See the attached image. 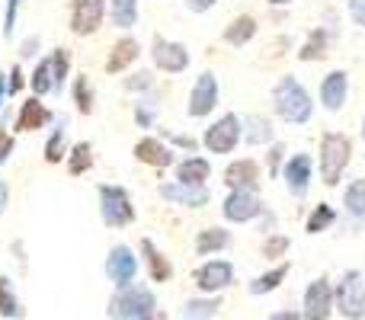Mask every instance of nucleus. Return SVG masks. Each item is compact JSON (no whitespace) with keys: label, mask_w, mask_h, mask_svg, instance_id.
Listing matches in <instances>:
<instances>
[{"label":"nucleus","mask_w":365,"mask_h":320,"mask_svg":"<svg viewBox=\"0 0 365 320\" xmlns=\"http://www.w3.org/2000/svg\"><path fill=\"white\" fill-rule=\"evenodd\" d=\"M272 113L285 122V125H308L314 115V100H311L308 87L298 77L285 74L272 87Z\"/></svg>","instance_id":"f257e3e1"},{"label":"nucleus","mask_w":365,"mask_h":320,"mask_svg":"<svg viewBox=\"0 0 365 320\" xmlns=\"http://www.w3.org/2000/svg\"><path fill=\"white\" fill-rule=\"evenodd\" d=\"M109 317L113 320H158V298L148 285L132 282L125 289H115L109 298Z\"/></svg>","instance_id":"f03ea898"},{"label":"nucleus","mask_w":365,"mask_h":320,"mask_svg":"<svg viewBox=\"0 0 365 320\" xmlns=\"http://www.w3.org/2000/svg\"><path fill=\"white\" fill-rule=\"evenodd\" d=\"M349 160H353V138L343 135V132H327L324 135L321 151H317V170H321L324 186H340Z\"/></svg>","instance_id":"7ed1b4c3"},{"label":"nucleus","mask_w":365,"mask_h":320,"mask_svg":"<svg viewBox=\"0 0 365 320\" xmlns=\"http://www.w3.org/2000/svg\"><path fill=\"white\" fill-rule=\"evenodd\" d=\"M96 199H100V218L106 227L119 231V227L135 224L138 212H135V202L128 195L125 186H115V182H100L96 186Z\"/></svg>","instance_id":"20e7f679"},{"label":"nucleus","mask_w":365,"mask_h":320,"mask_svg":"<svg viewBox=\"0 0 365 320\" xmlns=\"http://www.w3.org/2000/svg\"><path fill=\"white\" fill-rule=\"evenodd\" d=\"M240 141H244V122H240L237 113L218 115V119L205 128V135H202V148H205L208 154H221V158L237 151Z\"/></svg>","instance_id":"39448f33"},{"label":"nucleus","mask_w":365,"mask_h":320,"mask_svg":"<svg viewBox=\"0 0 365 320\" xmlns=\"http://www.w3.org/2000/svg\"><path fill=\"white\" fill-rule=\"evenodd\" d=\"M334 304L346 320H365V276L359 269H346L334 289Z\"/></svg>","instance_id":"423d86ee"},{"label":"nucleus","mask_w":365,"mask_h":320,"mask_svg":"<svg viewBox=\"0 0 365 320\" xmlns=\"http://www.w3.org/2000/svg\"><path fill=\"white\" fill-rule=\"evenodd\" d=\"M221 103V83L212 71H202L195 77L192 90H189V103H186V115L189 119H208Z\"/></svg>","instance_id":"0eeeda50"},{"label":"nucleus","mask_w":365,"mask_h":320,"mask_svg":"<svg viewBox=\"0 0 365 320\" xmlns=\"http://www.w3.org/2000/svg\"><path fill=\"white\" fill-rule=\"evenodd\" d=\"M269 205H263L259 192H240V189H227L225 202H221V215H225V221H231V224H250Z\"/></svg>","instance_id":"6e6552de"},{"label":"nucleus","mask_w":365,"mask_h":320,"mask_svg":"<svg viewBox=\"0 0 365 320\" xmlns=\"http://www.w3.org/2000/svg\"><path fill=\"white\" fill-rule=\"evenodd\" d=\"M106 23V0H71V32L87 38Z\"/></svg>","instance_id":"1a4fd4ad"},{"label":"nucleus","mask_w":365,"mask_h":320,"mask_svg":"<svg viewBox=\"0 0 365 320\" xmlns=\"http://www.w3.org/2000/svg\"><path fill=\"white\" fill-rule=\"evenodd\" d=\"M151 61L158 71L164 74H182L189 68V48L182 42H173V38H164V36H154L151 42Z\"/></svg>","instance_id":"9d476101"},{"label":"nucleus","mask_w":365,"mask_h":320,"mask_svg":"<svg viewBox=\"0 0 365 320\" xmlns=\"http://www.w3.org/2000/svg\"><path fill=\"white\" fill-rule=\"evenodd\" d=\"M334 285L327 282V276L314 279V282L304 289V298H302V317L304 320H330L334 314Z\"/></svg>","instance_id":"9b49d317"},{"label":"nucleus","mask_w":365,"mask_h":320,"mask_svg":"<svg viewBox=\"0 0 365 320\" xmlns=\"http://www.w3.org/2000/svg\"><path fill=\"white\" fill-rule=\"evenodd\" d=\"M192 282L205 295H218V291L234 285V263H227V259H208V263H202L192 272Z\"/></svg>","instance_id":"f8f14e48"},{"label":"nucleus","mask_w":365,"mask_h":320,"mask_svg":"<svg viewBox=\"0 0 365 320\" xmlns=\"http://www.w3.org/2000/svg\"><path fill=\"white\" fill-rule=\"evenodd\" d=\"M106 276L115 289H125L138 279V257L128 244H115L106 257Z\"/></svg>","instance_id":"ddd939ff"},{"label":"nucleus","mask_w":365,"mask_h":320,"mask_svg":"<svg viewBox=\"0 0 365 320\" xmlns=\"http://www.w3.org/2000/svg\"><path fill=\"white\" fill-rule=\"evenodd\" d=\"M225 186L240 192H259L263 186V167L253 158H237L225 167Z\"/></svg>","instance_id":"4468645a"},{"label":"nucleus","mask_w":365,"mask_h":320,"mask_svg":"<svg viewBox=\"0 0 365 320\" xmlns=\"http://www.w3.org/2000/svg\"><path fill=\"white\" fill-rule=\"evenodd\" d=\"M282 180L295 199H304L311 189V180H314V158L311 154H292L282 167Z\"/></svg>","instance_id":"2eb2a0df"},{"label":"nucleus","mask_w":365,"mask_h":320,"mask_svg":"<svg viewBox=\"0 0 365 320\" xmlns=\"http://www.w3.org/2000/svg\"><path fill=\"white\" fill-rule=\"evenodd\" d=\"M55 122V113L42 103V96H26L19 103V113H16V122H13V132L19 135H29V132H42L45 125Z\"/></svg>","instance_id":"dca6fc26"},{"label":"nucleus","mask_w":365,"mask_h":320,"mask_svg":"<svg viewBox=\"0 0 365 320\" xmlns=\"http://www.w3.org/2000/svg\"><path fill=\"white\" fill-rule=\"evenodd\" d=\"M160 199L170 202V205H180V208H205L208 202H212V192H208V186H189V182H160L158 186Z\"/></svg>","instance_id":"f3484780"},{"label":"nucleus","mask_w":365,"mask_h":320,"mask_svg":"<svg viewBox=\"0 0 365 320\" xmlns=\"http://www.w3.org/2000/svg\"><path fill=\"white\" fill-rule=\"evenodd\" d=\"M135 160L145 163V167H154V170H167L177 163V151L167 145L164 138H154V135H145V138L135 145Z\"/></svg>","instance_id":"a211bd4d"},{"label":"nucleus","mask_w":365,"mask_h":320,"mask_svg":"<svg viewBox=\"0 0 365 320\" xmlns=\"http://www.w3.org/2000/svg\"><path fill=\"white\" fill-rule=\"evenodd\" d=\"M317 96H321V106L327 109V113H340L349 100V74L346 71H330V74H324Z\"/></svg>","instance_id":"6ab92c4d"},{"label":"nucleus","mask_w":365,"mask_h":320,"mask_svg":"<svg viewBox=\"0 0 365 320\" xmlns=\"http://www.w3.org/2000/svg\"><path fill=\"white\" fill-rule=\"evenodd\" d=\"M138 58H141V42L125 32V36L115 38L113 48H109V55H106V74H125V71L132 68Z\"/></svg>","instance_id":"aec40b11"},{"label":"nucleus","mask_w":365,"mask_h":320,"mask_svg":"<svg viewBox=\"0 0 365 320\" xmlns=\"http://www.w3.org/2000/svg\"><path fill=\"white\" fill-rule=\"evenodd\" d=\"M138 247H141V259H145V266H148L151 282H170L173 279V263L164 257V250H160L151 237H141Z\"/></svg>","instance_id":"412c9836"},{"label":"nucleus","mask_w":365,"mask_h":320,"mask_svg":"<svg viewBox=\"0 0 365 320\" xmlns=\"http://www.w3.org/2000/svg\"><path fill=\"white\" fill-rule=\"evenodd\" d=\"M173 176L180 182H189V186H205L208 176H212V163H208V158H202V154H189V158L173 163Z\"/></svg>","instance_id":"4be33fe9"},{"label":"nucleus","mask_w":365,"mask_h":320,"mask_svg":"<svg viewBox=\"0 0 365 320\" xmlns=\"http://www.w3.org/2000/svg\"><path fill=\"white\" fill-rule=\"evenodd\" d=\"M257 32H259V23H257V16H250V13H240V16H234L231 23L225 26V42L231 45V48H244V45H250L253 38H257Z\"/></svg>","instance_id":"5701e85b"},{"label":"nucleus","mask_w":365,"mask_h":320,"mask_svg":"<svg viewBox=\"0 0 365 320\" xmlns=\"http://www.w3.org/2000/svg\"><path fill=\"white\" fill-rule=\"evenodd\" d=\"M68 151H71V145H68V115H61V119L55 122V128H51V135H48V141H45V148H42L45 163L58 167V163H64Z\"/></svg>","instance_id":"b1692460"},{"label":"nucleus","mask_w":365,"mask_h":320,"mask_svg":"<svg viewBox=\"0 0 365 320\" xmlns=\"http://www.w3.org/2000/svg\"><path fill=\"white\" fill-rule=\"evenodd\" d=\"M330 38H334V36L327 32V26H314V29L308 32V38L302 42V48H298V61L314 64V61H321V58H327Z\"/></svg>","instance_id":"393cba45"},{"label":"nucleus","mask_w":365,"mask_h":320,"mask_svg":"<svg viewBox=\"0 0 365 320\" xmlns=\"http://www.w3.org/2000/svg\"><path fill=\"white\" fill-rule=\"evenodd\" d=\"M106 16L115 29H122V32L135 29V26H138V16H141L138 0H106Z\"/></svg>","instance_id":"a878e982"},{"label":"nucleus","mask_w":365,"mask_h":320,"mask_svg":"<svg viewBox=\"0 0 365 320\" xmlns=\"http://www.w3.org/2000/svg\"><path fill=\"white\" fill-rule=\"evenodd\" d=\"M244 122V141L250 148H259V145H272V138H276V128H272V122L266 119V115H247Z\"/></svg>","instance_id":"bb28decb"},{"label":"nucleus","mask_w":365,"mask_h":320,"mask_svg":"<svg viewBox=\"0 0 365 320\" xmlns=\"http://www.w3.org/2000/svg\"><path fill=\"white\" fill-rule=\"evenodd\" d=\"M227 247H231V231H225V227H202L199 237H195V253L199 257H215Z\"/></svg>","instance_id":"cd10ccee"},{"label":"nucleus","mask_w":365,"mask_h":320,"mask_svg":"<svg viewBox=\"0 0 365 320\" xmlns=\"http://www.w3.org/2000/svg\"><path fill=\"white\" fill-rule=\"evenodd\" d=\"M71 100H74V109L81 115H93V109H96V90H93V83H90L87 74H77L74 81H71Z\"/></svg>","instance_id":"c85d7f7f"},{"label":"nucleus","mask_w":365,"mask_h":320,"mask_svg":"<svg viewBox=\"0 0 365 320\" xmlns=\"http://www.w3.org/2000/svg\"><path fill=\"white\" fill-rule=\"evenodd\" d=\"M64 167H68L71 176H87L90 170H93V145H90V141L71 145L68 158H64Z\"/></svg>","instance_id":"c756f323"},{"label":"nucleus","mask_w":365,"mask_h":320,"mask_svg":"<svg viewBox=\"0 0 365 320\" xmlns=\"http://www.w3.org/2000/svg\"><path fill=\"white\" fill-rule=\"evenodd\" d=\"M289 272H292L289 263H279V266H272V269H266L263 276H257V279L250 282V295L259 298V295H269V291H276L279 285L289 279Z\"/></svg>","instance_id":"7c9ffc66"},{"label":"nucleus","mask_w":365,"mask_h":320,"mask_svg":"<svg viewBox=\"0 0 365 320\" xmlns=\"http://www.w3.org/2000/svg\"><path fill=\"white\" fill-rule=\"evenodd\" d=\"M48 64H51V83H55V93H61L71 81V48H64V45L51 48Z\"/></svg>","instance_id":"2f4dec72"},{"label":"nucleus","mask_w":365,"mask_h":320,"mask_svg":"<svg viewBox=\"0 0 365 320\" xmlns=\"http://www.w3.org/2000/svg\"><path fill=\"white\" fill-rule=\"evenodd\" d=\"M343 208H346V215L353 221L365 224V176L353 180L346 189H343Z\"/></svg>","instance_id":"473e14b6"},{"label":"nucleus","mask_w":365,"mask_h":320,"mask_svg":"<svg viewBox=\"0 0 365 320\" xmlns=\"http://www.w3.org/2000/svg\"><path fill=\"white\" fill-rule=\"evenodd\" d=\"M29 90H32V96H48V93H55V83H51V64H48V55L38 58L36 68L29 71Z\"/></svg>","instance_id":"72a5a7b5"},{"label":"nucleus","mask_w":365,"mask_h":320,"mask_svg":"<svg viewBox=\"0 0 365 320\" xmlns=\"http://www.w3.org/2000/svg\"><path fill=\"white\" fill-rule=\"evenodd\" d=\"M0 317H6V320H23L26 317L23 301L16 298L13 282L6 276H0Z\"/></svg>","instance_id":"f704fd0d"},{"label":"nucleus","mask_w":365,"mask_h":320,"mask_svg":"<svg viewBox=\"0 0 365 320\" xmlns=\"http://www.w3.org/2000/svg\"><path fill=\"white\" fill-rule=\"evenodd\" d=\"M218 308H221V301L215 295L189 298V301L182 304V317H186V320H212L215 314H218Z\"/></svg>","instance_id":"c9c22d12"},{"label":"nucleus","mask_w":365,"mask_h":320,"mask_svg":"<svg viewBox=\"0 0 365 320\" xmlns=\"http://www.w3.org/2000/svg\"><path fill=\"white\" fill-rule=\"evenodd\" d=\"M336 224V208L327 205V202H321V205H314V212L308 215V221H304V231L308 234H324L327 227Z\"/></svg>","instance_id":"e433bc0d"},{"label":"nucleus","mask_w":365,"mask_h":320,"mask_svg":"<svg viewBox=\"0 0 365 320\" xmlns=\"http://www.w3.org/2000/svg\"><path fill=\"white\" fill-rule=\"evenodd\" d=\"M154 83H158V77H154V71H148V68H138V71H132V74L122 81V87L128 90V93H138V96H148L154 90Z\"/></svg>","instance_id":"4c0bfd02"},{"label":"nucleus","mask_w":365,"mask_h":320,"mask_svg":"<svg viewBox=\"0 0 365 320\" xmlns=\"http://www.w3.org/2000/svg\"><path fill=\"white\" fill-rule=\"evenodd\" d=\"M135 125L145 128V132L158 125V100L154 96H138V103H135Z\"/></svg>","instance_id":"58836bf2"},{"label":"nucleus","mask_w":365,"mask_h":320,"mask_svg":"<svg viewBox=\"0 0 365 320\" xmlns=\"http://www.w3.org/2000/svg\"><path fill=\"white\" fill-rule=\"evenodd\" d=\"M289 247H292V240L285 237V234H266V240H263V247H259V253H263V259H282L285 253H289Z\"/></svg>","instance_id":"ea45409f"},{"label":"nucleus","mask_w":365,"mask_h":320,"mask_svg":"<svg viewBox=\"0 0 365 320\" xmlns=\"http://www.w3.org/2000/svg\"><path fill=\"white\" fill-rule=\"evenodd\" d=\"M19 4L23 0H6L4 4V38L10 42L16 36V26H19Z\"/></svg>","instance_id":"a19ab883"},{"label":"nucleus","mask_w":365,"mask_h":320,"mask_svg":"<svg viewBox=\"0 0 365 320\" xmlns=\"http://www.w3.org/2000/svg\"><path fill=\"white\" fill-rule=\"evenodd\" d=\"M23 87H29V77H26L23 64H13L10 74H6V93H10V100L23 93Z\"/></svg>","instance_id":"79ce46f5"},{"label":"nucleus","mask_w":365,"mask_h":320,"mask_svg":"<svg viewBox=\"0 0 365 320\" xmlns=\"http://www.w3.org/2000/svg\"><path fill=\"white\" fill-rule=\"evenodd\" d=\"M282 167H285V145L276 141V145H269V151H266V170H269V176H279Z\"/></svg>","instance_id":"37998d69"},{"label":"nucleus","mask_w":365,"mask_h":320,"mask_svg":"<svg viewBox=\"0 0 365 320\" xmlns=\"http://www.w3.org/2000/svg\"><path fill=\"white\" fill-rule=\"evenodd\" d=\"M164 141L173 148V151H186V154H195L199 151V141L192 135H177V132H164Z\"/></svg>","instance_id":"c03bdc74"},{"label":"nucleus","mask_w":365,"mask_h":320,"mask_svg":"<svg viewBox=\"0 0 365 320\" xmlns=\"http://www.w3.org/2000/svg\"><path fill=\"white\" fill-rule=\"evenodd\" d=\"M19 58H23V61H38V58H42V38L26 36L23 42H19Z\"/></svg>","instance_id":"a18cd8bd"},{"label":"nucleus","mask_w":365,"mask_h":320,"mask_svg":"<svg viewBox=\"0 0 365 320\" xmlns=\"http://www.w3.org/2000/svg\"><path fill=\"white\" fill-rule=\"evenodd\" d=\"M13 151H16V138H13V135L6 132L4 138H0V167H6V163H10Z\"/></svg>","instance_id":"49530a36"},{"label":"nucleus","mask_w":365,"mask_h":320,"mask_svg":"<svg viewBox=\"0 0 365 320\" xmlns=\"http://www.w3.org/2000/svg\"><path fill=\"white\" fill-rule=\"evenodd\" d=\"M346 10H349V16H353V23L365 29V0H346Z\"/></svg>","instance_id":"de8ad7c7"},{"label":"nucleus","mask_w":365,"mask_h":320,"mask_svg":"<svg viewBox=\"0 0 365 320\" xmlns=\"http://www.w3.org/2000/svg\"><path fill=\"white\" fill-rule=\"evenodd\" d=\"M215 4H218V0H186V10L189 13H208Z\"/></svg>","instance_id":"09e8293b"},{"label":"nucleus","mask_w":365,"mask_h":320,"mask_svg":"<svg viewBox=\"0 0 365 320\" xmlns=\"http://www.w3.org/2000/svg\"><path fill=\"white\" fill-rule=\"evenodd\" d=\"M259 231H266V234H272V231H276V215H272L269 208H266V212L259 215Z\"/></svg>","instance_id":"8fccbe9b"},{"label":"nucleus","mask_w":365,"mask_h":320,"mask_svg":"<svg viewBox=\"0 0 365 320\" xmlns=\"http://www.w3.org/2000/svg\"><path fill=\"white\" fill-rule=\"evenodd\" d=\"M10 208V186H6V180L0 176V215Z\"/></svg>","instance_id":"3c124183"},{"label":"nucleus","mask_w":365,"mask_h":320,"mask_svg":"<svg viewBox=\"0 0 365 320\" xmlns=\"http://www.w3.org/2000/svg\"><path fill=\"white\" fill-rule=\"evenodd\" d=\"M6 103H10V93H6V71H0V115H4Z\"/></svg>","instance_id":"603ef678"},{"label":"nucleus","mask_w":365,"mask_h":320,"mask_svg":"<svg viewBox=\"0 0 365 320\" xmlns=\"http://www.w3.org/2000/svg\"><path fill=\"white\" fill-rule=\"evenodd\" d=\"M266 320H304L298 311H279V314H269Z\"/></svg>","instance_id":"864d4df0"},{"label":"nucleus","mask_w":365,"mask_h":320,"mask_svg":"<svg viewBox=\"0 0 365 320\" xmlns=\"http://www.w3.org/2000/svg\"><path fill=\"white\" fill-rule=\"evenodd\" d=\"M272 6H285V4H292V0H269Z\"/></svg>","instance_id":"5fc2aeb1"},{"label":"nucleus","mask_w":365,"mask_h":320,"mask_svg":"<svg viewBox=\"0 0 365 320\" xmlns=\"http://www.w3.org/2000/svg\"><path fill=\"white\" fill-rule=\"evenodd\" d=\"M362 141H365V115H362Z\"/></svg>","instance_id":"6e6d98bb"},{"label":"nucleus","mask_w":365,"mask_h":320,"mask_svg":"<svg viewBox=\"0 0 365 320\" xmlns=\"http://www.w3.org/2000/svg\"><path fill=\"white\" fill-rule=\"evenodd\" d=\"M4 135H6V128H0V138H4Z\"/></svg>","instance_id":"4d7b16f0"}]
</instances>
